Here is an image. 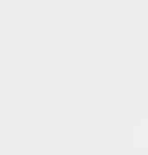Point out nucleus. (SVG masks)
<instances>
[]
</instances>
